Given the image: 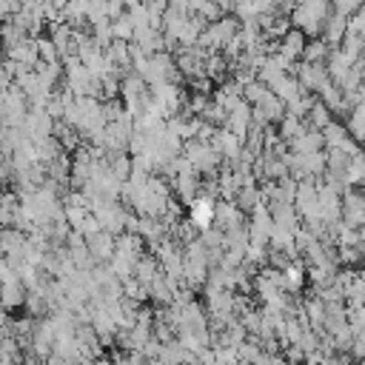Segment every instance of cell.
Segmentation results:
<instances>
[{"mask_svg":"<svg viewBox=\"0 0 365 365\" xmlns=\"http://www.w3.org/2000/svg\"><path fill=\"white\" fill-rule=\"evenodd\" d=\"M328 17H331V0H302L291 11V23H297V29H302L305 34H319Z\"/></svg>","mask_w":365,"mask_h":365,"instance_id":"obj_1","label":"cell"},{"mask_svg":"<svg viewBox=\"0 0 365 365\" xmlns=\"http://www.w3.org/2000/svg\"><path fill=\"white\" fill-rule=\"evenodd\" d=\"M237 34H240L237 20H231V17H220V20H214V23L202 31L200 46H211V48H217V46H228Z\"/></svg>","mask_w":365,"mask_h":365,"instance_id":"obj_2","label":"cell"},{"mask_svg":"<svg viewBox=\"0 0 365 365\" xmlns=\"http://www.w3.org/2000/svg\"><path fill=\"white\" fill-rule=\"evenodd\" d=\"M305 31L302 29H291L285 37H282V46H279V51L288 57V60H294V57H299V54H305Z\"/></svg>","mask_w":365,"mask_h":365,"instance_id":"obj_3","label":"cell"},{"mask_svg":"<svg viewBox=\"0 0 365 365\" xmlns=\"http://www.w3.org/2000/svg\"><path fill=\"white\" fill-rule=\"evenodd\" d=\"M345 34H348V17L339 14V11L331 14L328 23H325V40H328V43H342Z\"/></svg>","mask_w":365,"mask_h":365,"instance_id":"obj_4","label":"cell"},{"mask_svg":"<svg viewBox=\"0 0 365 365\" xmlns=\"http://www.w3.org/2000/svg\"><path fill=\"white\" fill-rule=\"evenodd\" d=\"M191 220H194V225L208 228V222L214 220V205H211V200H194V202H191Z\"/></svg>","mask_w":365,"mask_h":365,"instance_id":"obj_5","label":"cell"},{"mask_svg":"<svg viewBox=\"0 0 365 365\" xmlns=\"http://www.w3.org/2000/svg\"><path fill=\"white\" fill-rule=\"evenodd\" d=\"M88 23H91V29L114 23L111 14H108V3L106 0H88Z\"/></svg>","mask_w":365,"mask_h":365,"instance_id":"obj_6","label":"cell"},{"mask_svg":"<svg viewBox=\"0 0 365 365\" xmlns=\"http://www.w3.org/2000/svg\"><path fill=\"white\" fill-rule=\"evenodd\" d=\"M111 29H114V40H131L134 37V23H131V17H128V11L123 14V17H117L114 23H111Z\"/></svg>","mask_w":365,"mask_h":365,"instance_id":"obj_7","label":"cell"},{"mask_svg":"<svg viewBox=\"0 0 365 365\" xmlns=\"http://www.w3.org/2000/svg\"><path fill=\"white\" fill-rule=\"evenodd\" d=\"M325 51H328V48H325V43L314 40V43H308V46H305V54H302V57H305V63H319V60L325 57Z\"/></svg>","mask_w":365,"mask_h":365,"instance_id":"obj_8","label":"cell"},{"mask_svg":"<svg viewBox=\"0 0 365 365\" xmlns=\"http://www.w3.org/2000/svg\"><path fill=\"white\" fill-rule=\"evenodd\" d=\"M362 3H365V0H334V11L351 17V14H356V11L362 9Z\"/></svg>","mask_w":365,"mask_h":365,"instance_id":"obj_9","label":"cell"},{"mask_svg":"<svg viewBox=\"0 0 365 365\" xmlns=\"http://www.w3.org/2000/svg\"><path fill=\"white\" fill-rule=\"evenodd\" d=\"M348 29H354V31H359V34L365 37V3H362V9L354 14V20L348 23Z\"/></svg>","mask_w":365,"mask_h":365,"instance_id":"obj_10","label":"cell"},{"mask_svg":"<svg viewBox=\"0 0 365 365\" xmlns=\"http://www.w3.org/2000/svg\"><path fill=\"white\" fill-rule=\"evenodd\" d=\"M211 3H217L222 11H228V9H234V3H237V0H211Z\"/></svg>","mask_w":365,"mask_h":365,"instance_id":"obj_11","label":"cell"},{"mask_svg":"<svg viewBox=\"0 0 365 365\" xmlns=\"http://www.w3.org/2000/svg\"><path fill=\"white\" fill-rule=\"evenodd\" d=\"M163 3H171V0H163Z\"/></svg>","mask_w":365,"mask_h":365,"instance_id":"obj_12","label":"cell"}]
</instances>
